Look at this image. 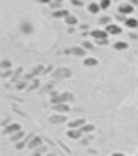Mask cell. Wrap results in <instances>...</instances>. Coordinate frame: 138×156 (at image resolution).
<instances>
[{"label":"cell","mask_w":138,"mask_h":156,"mask_svg":"<svg viewBox=\"0 0 138 156\" xmlns=\"http://www.w3.org/2000/svg\"><path fill=\"white\" fill-rule=\"evenodd\" d=\"M125 26L131 28V30H136L138 28V19L136 17H127L125 19Z\"/></svg>","instance_id":"cell-6"},{"label":"cell","mask_w":138,"mask_h":156,"mask_svg":"<svg viewBox=\"0 0 138 156\" xmlns=\"http://www.w3.org/2000/svg\"><path fill=\"white\" fill-rule=\"evenodd\" d=\"M65 121V115L64 113H54L50 115V123H64Z\"/></svg>","instance_id":"cell-12"},{"label":"cell","mask_w":138,"mask_h":156,"mask_svg":"<svg viewBox=\"0 0 138 156\" xmlns=\"http://www.w3.org/2000/svg\"><path fill=\"white\" fill-rule=\"evenodd\" d=\"M13 132H21V125L19 123H11L9 128H6V134H13Z\"/></svg>","instance_id":"cell-15"},{"label":"cell","mask_w":138,"mask_h":156,"mask_svg":"<svg viewBox=\"0 0 138 156\" xmlns=\"http://www.w3.org/2000/svg\"><path fill=\"white\" fill-rule=\"evenodd\" d=\"M84 125H86V121H84V119H75V121H69V123H67V126H69V128H82Z\"/></svg>","instance_id":"cell-9"},{"label":"cell","mask_w":138,"mask_h":156,"mask_svg":"<svg viewBox=\"0 0 138 156\" xmlns=\"http://www.w3.org/2000/svg\"><path fill=\"white\" fill-rule=\"evenodd\" d=\"M80 136H82V130H80V128H67V138L78 140Z\"/></svg>","instance_id":"cell-7"},{"label":"cell","mask_w":138,"mask_h":156,"mask_svg":"<svg viewBox=\"0 0 138 156\" xmlns=\"http://www.w3.org/2000/svg\"><path fill=\"white\" fill-rule=\"evenodd\" d=\"M65 23H67L69 26H75V24H76L78 21H76V17H75V15H71V13H69V15L65 17Z\"/></svg>","instance_id":"cell-17"},{"label":"cell","mask_w":138,"mask_h":156,"mask_svg":"<svg viewBox=\"0 0 138 156\" xmlns=\"http://www.w3.org/2000/svg\"><path fill=\"white\" fill-rule=\"evenodd\" d=\"M106 32H108V35H120V34H121V26L116 24V23H110V24L106 26Z\"/></svg>","instance_id":"cell-5"},{"label":"cell","mask_w":138,"mask_h":156,"mask_svg":"<svg viewBox=\"0 0 138 156\" xmlns=\"http://www.w3.org/2000/svg\"><path fill=\"white\" fill-rule=\"evenodd\" d=\"M80 130H82V134H86V132H93V130H95V126H93V125H90V123H86Z\"/></svg>","instance_id":"cell-18"},{"label":"cell","mask_w":138,"mask_h":156,"mask_svg":"<svg viewBox=\"0 0 138 156\" xmlns=\"http://www.w3.org/2000/svg\"><path fill=\"white\" fill-rule=\"evenodd\" d=\"M73 101V93H60V95H56L50 99V104H69Z\"/></svg>","instance_id":"cell-2"},{"label":"cell","mask_w":138,"mask_h":156,"mask_svg":"<svg viewBox=\"0 0 138 156\" xmlns=\"http://www.w3.org/2000/svg\"><path fill=\"white\" fill-rule=\"evenodd\" d=\"M52 2H54V0H52ZM56 2H58V4H60V2H62V0H56Z\"/></svg>","instance_id":"cell-25"},{"label":"cell","mask_w":138,"mask_h":156,"mask_svg":"<svg viewBox=\"0 0 138 156\" xmlns=\"http://www.w3.org/2000/svg\"><path fill=\"white\" fill-rule=\"evenodd\" d=\"M114 48H116V50H125V48H129V45H127L125 41H116V43H114Z\"/></svg>","instance_id":"cell-16"},{"label":"cell","mask_w":138,"mask_h":156,"mask_svg":"<svg viewBox=\"0 0 138 156\" xmlns=\"http://www.w3.org/2000/svg\"><path fill=\"white\" fill-rule=\"evenodd\" d=\"M110 23H112V21H110L108 17H101V19H99V24H103V26H108Z\"/></svg>","instance_id":"cell-20"},{"label":"cell","mask_w":138,"mask_h":156,"mask_svg":"<svg viewBox=\"0 0 138 156\" xmlns=\"http://www.w3.org/2000/svg\"><path fill=\"white\" fill-rule=\"evenodd\" d=\"M88 11H90L91 15H97V13L101 11V6L97 4V2H91V4H88Z\"/></svg>","instance_id":"cell-10"},{"label":"cell","mask_w":138,"mask_h":156,"mask_svg":"<svg viewBox=\"0 0 138 156\" xmlns=\"http://www.w3.org/2000/svg\"><path fill=\"white\" fill-rule=\"evenodd\" d=\"M93 45H95V43H91V41H84V43H82V47H84V48H91Z\"/></svg>","instance_id":"cell-21"},{"label":"cell","mask_w":138,"mask_h":156,"mask_svg":"<svg viewBox=\"0 0 138 156\" xmlns=\"http://www.w3.org/2000/svg\"><path fill=\"white\" fill-rule=\"evenodd\" d=\"M54 112L65 115L67 112H71V106H69V104H54Z\"/></svg>","instance_id":"cell-8"},{"label":"cell","mask_w":138,"mask_h":156,"mask_svg":"<svg viewBox=\"0 0 138 156\" xmlns=\"http://www.w3.org/2000/svg\"><path fill=\"white\" fill-rule=\"evenodd\" d=\"M67 15H69V11H67V9H62V8L54 11V19H65Z\"/></svg>","instance_id":"cell-14"},{"label":"cell","mask_w":138,"mask_h":156,"mask_svg":"<svg viewBox=\"0 0 138 156\" xmlns=\"http://www.w3.org/2000/svg\"><path fill=\"white\" fill-rule=\"evenodd\" d=\"M41 143H43V140L39 138V136H34V138H32V141L28 143V147H30V149H35L37 145H41Z\"/></svg>","instance_id":"cell-13"},{"label":"cell","mask_w":138,"mask_h":156,"mask_svg":"<svg viewBox=\"0 0 138 156\" xmlns=\"http://www.w3.org/2000/svg\"><path fill=\"white\" fill-rule=\"evenodd\" d=\"M43 152H45V149H41V151H39V149H37V151H34V154H32V156H41Z\"/></svg>","instance_id":"cell-22"},{"label":"cell","mask_w":138,"mask_h":156,"mask_svg":"<svg viewBox=\"0 0 138 156\" xmlns=\"http://www.w3.org/2000/svg\"><path fill=\"white\" fill-rule=\"evenodd\" d=\"M95 65H99L97 58H84V67H95Z\"/></svg>","instance_id":"cell-11"},{"label":"cell","mask_w":138,"mask_h":156,"mask_svg":"<svg viewBox=\"0 0 138 156\" xmlns=\"http://www.w3.org/2000/svg\"><path fill=\"white\" fill-rule=\"evenodd\" d=\"M2 67H4V69H9V67H11V62H6V60H4V62H2Z\"/></svg>","instance_id":"cell-23"},{"label":"cell","mask_w":138,"mask_h":156,"mask_svg":"<svg viewBox=\"0 0 138 156\" xmlns=\"http://www.w3.org/2000/svg\"><path fill=\"white\" fill-rule=\"evenodd\" d=\"M117 11H120V15L131 17V13L134 11V8H132V4H120V8H117Z\"/></svg>","instance_id":"cell-4"},{"label":"cell","mask_w":138,"mask_h":156,"mask_svg":"<svg viewBox=\"0 0 138 156\" xmlns=\"http://www.w3.org/2000/svg\"><path fill=\"white\" fill-rule=\"evenodd\" d=\"M90 35L93 37V43L95 45H108V32L106 30H91Z\"/></svg>","instance_id":"cell-1"},{"label":"cell","mask_w":138,"mask_h":156,"mask_svg":"<svg viewBox=\"0 0 138 156\" xmlns=\"http://www.w3.org/2000/svg\"><path fill=\"white\" fill-rule=\"evenodd\" d=\"M65 54H73V56H86V48H84V47H69V48H65Z\"/></svg>","instance_id":"cell-3"},{"label":"cell","mask_w":138,"mask_h":156,"mask_svg":"<svg viewBox=\"0 0 138 156\" xmlns=\"http://www.w3.org/2000/svg\"><path fill=\"white\" fill-rule=\"evenodd\" d=\"M112 156H125V154H121V152H114Z\"/></svg>","instance_id":"cell-24"},{"label":"cell","mask_w":138,"mask_h":156,"mask_svg":"<svg viewBox=\"0 0 138 156\" xmlns=\"http://www.w3.org/2000/svg\"><path fill=\"white\" fill-rule=\"evenodd\" d=\"M110 4H112V0H101V2H99L101 9H108V8H110Z\"/></svg>","instance_id":"cell-19"},{"label":"cell","mask_w":138,"mask_h":156,"mask_svg":"<svg viewBox=\"0 0 138 156\" xmlns=\"http://www.w3.org/2000/svg\"><path fill=\"white\" fill-rule=\"evenodd\" d=\"M136 156H138V154H136Z\"/></svg>","instance_id":"cell-26"}]
</instances>
